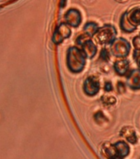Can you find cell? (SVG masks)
<instances>
[{"instance_id": "obj_1", "label": "cell", "mask_w": 140, "mask_h": 159, "mask_svg": "<svg viewBox=\"0 0 140 159\" xmlns=\"http://www.w3.org/2000/svg\"><path fill=\"white\" fill-rule=\"evenodd\" d=\"M87 63V57L82 49L77 47H69L67 53V66L73 73H80Z\"/></svg>"}, {"instance_id": "obj_2", "label": "cell", "mask_w": 140, "mask_h": 159, "mask_svg": "<svg viewBox=\"0 0 140 159\" xmlns=\"http://www.w3.org/2000/svg\"><path fill=\"white\" fill-rule=\"evenodd\" d=\"M117 31L112 25L107 24L99 27L96 32L93 35L94 42L102 47L111 46V43L116 39Z\"/></svg>"}, {"instance_id": "obj_3", "label": "cell", "mask_w": 140, "mask_h": 159, "mask_svg": "<svg viewBox=\"0 0 140 159\" xmlns=\"http://www.w3.org/2000/svg\"><path fill=\"white\" fill-rule=\"evenodd\" d=\"M130 43L125 38L116 39L111 45V53L119 58H125L130 52Z\"/></svg>"}, {"instance_id": "obj_4", "label": "cell", "mask_w": 140, "mask_h": 159, "mask_svg": "<svg viewBox=\"0 0 140 159\" xmlns=\"http://www.w3.org/2000/svg\"><path fill=\"white\" fill-rule=\"evenodd\" d=\"M101 89L100 80L95 75L88 76L83 83V90L88 96H94L98 94Z\"/></svg>"}, {"instance_id": "obj_5", "label": "cell", "mask_w": 140, "mask_h": 159, "mask_svg": "<svg viewBox=\"0 0 140 159\" xmlns=\"http://www.w3.org/2000/svg\"><path fill=\"white\" fill-rule=\"evenodd\" d=\"M71 33L72 31L69 27V25H67L66 23H61L54 30L52 41L55 44H60L64 40L69 38L71 36Z\"/></svg>"}, {"instance_id": "obj_6", "label": "cell", "mask_w": 140, "mask_h": 159, "mask_svg": "<svg viewBox=\"0 0 140 159\" xmlns=\"http://www.w3.org/2000/svg\"><path fill=\"white\" fill-rule=\"evenodd\" d=\"M64 21L70 27H78L82 22V15L80 11L76 8H70L64 14Z\"/></svg>"}, {"instance_id": "obj_7", "label": "cell", "mask_w": 140, "mask_h": 159, "mask_svg": "<svg viewBox=\"0 0 140 159\" xmlns=\"http://www.w3.org/2000/svg\"><path fill=\"white\" fill-rule=\"evenodd\" d=\"M120 136L131 144H136L138 143V136L133 127L124 126L120 131Z\"/></svg>"}, {"instance_id": "obj_8", "label": "cell", "mask_w": 140, "mask_h": 159, "mask_svg": "<svg viewBox=\"0 0 140 159\" xmlns=\"http://www.w3.org/2000/svg\"><path fill=\"white\" fill-rule=\"evenodd\" d=\"M82 51L84 52V54L87 57V58L88 59H91L95 57V55L96 54L97 52V47L95 45L94 42L91 38L88 40H87L86 42H84L83 44L81 45Z\"/></svg>"}, {"instance_id": "obj_9", "label": "cell", "mask_w": 140, "mask_h": 159, "mask_svg": "<svg viewBox=\"0 0 140 159\" xmlns=\"http://www.w3.org/2000/svg\"><path fill=\"white\" fill-rule=\"evenodd\" d=\"M114 69H115L116 74L119 75H121V76L125 75L129 70V60L125 59V58H121L120 60H117L114 63Z\"/></svg>"}, {"instance_id": "obj_10", "label": "cell", "mask_w": 140, "mask_h": 159, "mask_svg": "<svg viewBox=\"0 0 140 159\" xmlns=\"http://www.w3.org/2000/svg\"><path fill=\"white\" fill-rule=\"evenodd\" d=\"M127 78V83L132 89H140V70H133Z\"/></svg>"}, {"instance_id": "obj_11", "label": "cell", "mask_w": 140, "mask_h": 159, "mask_svg": "<svg viewBox=\"0 0 140 159\" xmlns=\"http://www.w3.org/2000/svg\"><path fill=\"white\" fill-rule=\"evenodd\" d=\"M101 154L107 158H118L115 144L106 142L101 147Z\"/></svg>"}, {"instance_id": "obj_12", "label": "cell", "mask_w": 140, "mask_h": 159, "mask_svg": "<svg viewBox=\"0 0 140 159\" xmlns=\"http://www.w3.org/2000/svg\"><path fill=\"white\" fill-rule=\"evenodd\" d=\"M116 151H117V157L118 158H124L129 155L130 152V148L127 143L125 141H118L115 143Z\"/></svg>"}, {"instance_id": "obj_13", "label": "cell", "mask_w": 140, "mask_h": 159, "mask_svg": "<svg viewBox=\"0 0 140 159\" xmlns=\"http://www.w3.org/2000/svg\"><path fill=\"white\" fill-rule=\"evenodd\" d=\"M127 19L131 24L138 27L140 25V7H134L129 12H126Z\"/></svg>"}, {"instance_id": "obj_14", "label": "cell", "mask_w": 140, "mask_h": 159, "mask_svg": "<svg viewBox=\"0 0 140 159\" xmlns=\"http://www.w3.org/2000/svg\"><path fill=\"white\" fill-rule=\"evenodd\" d=\"M120 25H121V30H122L124 32H126V33H130V32H134V31L137 29V27L132 25L130 22L128 21L127 17H126V12H125V13L121 16Z\"/></svg>"}, {"instance_id": "obj_15", "label": "cell", "mask_w": 140, "mask_h": 159, "mask_svg": "<svg viewBox=\"0 0 140 159\" xmlns=\"http://www.w3.org/2000/svg\"><path fill=\"white\" fill-rule=\"evenodd\" d=\"M99 26L96 24V22H89L85 24L83 27V31L85 33L90 36V37H93V35L96 32V31L98 30Z\"/></svg>"}, {"instance_id": "obj_16", "label": "cell", "mask_w": 140, "mask_h": 159, "mask_svg": "<svg viewBox=\"0 0 140 159\" xmlns=\"http://www.w3.org/2000/svg\"><path fill=\"white\" fill-rule=\"evenodd\" d=\"M102 104L106 107L114 106L117 103V99L115 96L111 94H104L101 98Z\"/></svg>"}, {"instance_id": "obj_17", "label": "cell", "mask_w": 140, "mask_h": 159, "mask_svg": "<svg viewBox=\"0 0 140 159\" xmlns=\"http://www.w3.org/2000/svg\"><path fill=\"white\" fill-rule=\"evenodd\" d=\"M94 119H95V121H96L98 124H100V125L105 124L106 122H108V119H107L106 115L103 114V112L101 111L96 112V114H94Z\"/></svg>"}, {"instance_id": "obj_18", "label": "cell", "mask_w": 140, "mask_h": 159, "mask_svg": "<svg viewBox=\"0 0 140 159\" xmlns=\"http://www.w3.org/2000/svg\"><path fill=\"white\" fill-rule=\"evenodd\" d=\"M100 59L105 62H108L111 60V53H110V51L107 48H106V47H104V48L101 49V53H100Z\"/></svg>"}, {"instance_id": "obj_19", "label": "cell", "mask_w": 140, "mask_h": 159, "mask_svg": "<svg viewBox=\"0 0 140 159\" xmlns=\"http://www.w3.org/2000/svg\"><path fill=\"white\" fill-rule=\"evenodd\" d=\"M91 38V37L90 36H88V35L87 34V33H83V34H81L80 36H78V38H77L76 40V42H77V44L79 45V46H81L83 43L84 42H86L87 40H88Z\"/></svg>"}, {"instance_id": "obj_20", "label": "cell", "mask_w": 140, "mask_h": 159, "mask_svg": "<svg viewBox=\"0 0 140 159\" xmlns=\"http://www.w3.org/2000/svg\"><path fill=\"white\" fill-rule=\"evenodd\" d=\"M116 88H117V91H118V93H120V94H125L126 92L125 84V82L121 81V80L117 82Z\"/></svg>"}, {"instance_id": "obj_21", "label": "cell", "mask_w": 140, "mask_h": 159, "mask_svg": "<svg viewBox=\"0 0 140 159\" xmlns=\"http://www.w3.org/2000/svg\"><path fill=\"white\" fill-rule=\"evenodd\" d=\"M133 45L135 51H140V35L133 38Z\"/></svg>"}, {"instance_id": "obj_22", "label": "cell", "mask_w": 140, "mask_h": 159, "mask_svg": "<svg viewBox=\"0 0 140 159\" xmlns=\"http://www.w3.org/2000/svg\"><path fill=\"white\" fill-rule=\"evenodd\" d=\"M104 89L106 92H111L113 90V84L111 81H106L104 85Z\"/></svg>"}, {"instance_id": "obj_23", "label": "cell", "mask_w": 140, "mask_h": 159, "mask_svg": "<svg viewBox=\"0 0 140 159\" xmlns=\"http://www.w3.org/2000/svg\"><path fill=\"white\" fill-rule=\"evenodd\" d=\"M134 61L138 65V66L140 68V51H135L134 50Z\"/></svg>"}, {"instance_id": "obj_24", "label": "cell", "mask_w": 140, "mask_h": 159, "mask_svg": "<svg viewBox=\"0 0 140 159\" xmlns=\"http://www.w3.org/2000/svg\"><path fill=\"white\" fill-rule=\"evenodd\" d=\"M67 2V0H61V3H60V6L61 7H64L65 6V3Z\"/></svg>"}, {"instance_id": "obj_25", "label": "cell", "mask_w": 140, "mask_h": 159, "mask_svg": "<svg viewBox=\"0 0 140 159\" xmlns=\"http://www.w3.org/2000/svg\"><path fill=\"white\" fill-rule=\"evenodd\" d=\"M120 1H124V0H120Z\"/></svg>"}]
</instances>
